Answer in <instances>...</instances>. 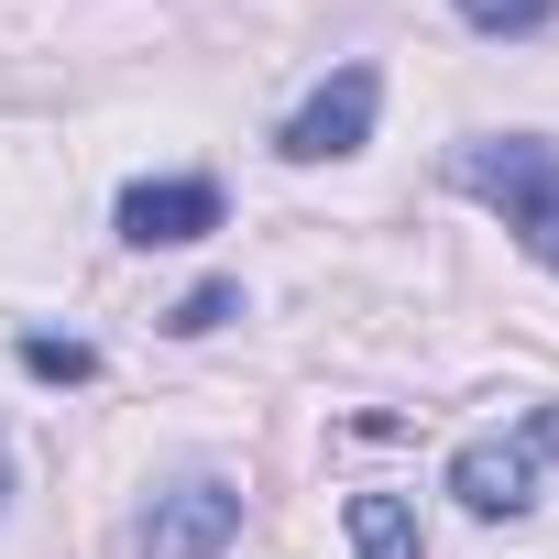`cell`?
<instances>
[{"mask_svg":"<svg viewBox=\"0 0 559 559\" xmlns=\"http://www.w3.org/2000/svg\"><path fill=\"white\" fill-rule=\"evenodd\" d=\"M0 493H12V461H0Z\"/></svg>","mask_w":559,"mask_h":559,"instance_id":"10","label":"cell"},{"mask_svg":"<svg viewBox=\"0 0 559 559\" xmlns=\"http://www.w3.org/2000/svg\"><path fill=\"white\" fill-rule=\"evenodd\" d=\"M352 559H428V537H417V504L406 493H352Z\"/></svg>","mask_w":559,"mask_h":559,"instance_id":"6","label":"cell"},{"mask_svg":"<svg viewBox=\"0 0 559 559\" xmlns=\"http://www.w3.org/2000/svg\"><path fill=\"white\" fill-rule=\"evenodd\" d=\"M23 373H34V384H88L99 352H88V341H23Z\"/></svg>","mask_w":559,"mask_h":559,"instance_id":"9","label":"cell"},{"mask_svg":"<svg viewBox=\"0 0 559 559\" xmlns=\"http://www.w3.org/2000/svg\"><path fill=\"white\" fill-rule=\"evenodd\" d=\"M110 230H121L132 252L209 241V230H219V176H132V187H121V209H110Z\"/></svg>","mask_w":559,"mask_h":559,"instance_id":"5","label":"cell"},{"mask_svg":"<svg viewBox=\"0 0 559 559\" xmlns=\"http://www.w3.org/2000/svg\"><path fill=\"white\" fill-rule=\"evenodd\" d=\"M548 274H559V143H537V132H483V143H461V165H450Z\"/></svg>","mask_w":559,"mask_h":559,"instance_id":"1","label":"cell"},{"mask_svg":"<svg viewBox=\"0 0 559 559\" xmlns=\"http://www.w3.org/2000/svg\"><path fill=\"white\" fill-rule=\"evenodd\" d=\"M230 537H241V493L219 472H187L143 504V559H219Z\"/></svg>","mask_w":559,"mask_h":559,"instance_id":"4","label":"cell"},{"mask_svg":"<svg viewBox=\"0 0 559 559\" xmlns=\"http://www.w3.org/2000/svg\"><path fill=\"white\" fill-rule=\"evenodd\" d=\"M537 461H559V406H537L515 439H472V450H450V493H461V515H526L537 504Z\"/></svg>","mask_w":559,"mask_h":559,"instance_id":"2","label":"cell"},{"mask_svg":"<svg viewBox=\"0 0 559 559\" xmlns=\"http://www.w3.org/2000/svg\"><path fill=\"white\" fill-rule=\"evenodd\" d=\"M219 319H241V286H198V297H176V308H165V330H176V341H209Z\"/></svg>","mask_w":559,"mask_h":559,"instance_id":"8","label":"cell"},{"mask_svg":"<svg viewBox=\"0 0 559 559\" xmlns=\"http://www.w3.org/2000/svg\"><path fill=\"white\" fill-rule=\"evenodd\" d=\"M373 110H384V78H373V67H341L330 88H308V99L286 110L274 154H286V165H341V154L373 143Z\"/></svg>","mask_w":559,"mask_h":559,"instance_id":"3","label":"cell"},{"mask_svg":"<svg viewBox=\"0 0 559 559\" xmlns=\"http://www.w3.org/2000/svg\"><path fill=\"white\" fill-rule=\"evenodd\" d=\"M450 12H461L472 34H548L559 0H450Z\"/></svg>","mask_w":559,"mask_h":559,"instance_id":"7","label":"cell"}]
</instances>
